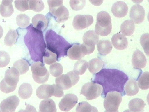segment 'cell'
Masks as SVG:
<instances>
[{
    "instance_id": "37",
    "label": "cell",
    "mask_w": 149,
    "mask_h": 112,
    "mask_svg": "<svg viewBox=\"0 0 149 112\" xmlns=\"http://www.w3.org/2000/svg\"><path fill=\"white\" fill-rule=\"evenodd\" d=\"M30 10L37 13L43 10L44 8V4L42 1H29Z\"/></svg>"
},
{
    "instance_id": "27",
    "label": "cell",
    "mask_w": 149,
    "mask_h": 112,
    "mask_svg": "<svg viewBox=\"0 0 149 112\" xmlns=\"http://www.w3.org/2000/svg\"><path fill=\"white\" fill-rule=\"evenodd\" d=\"M103 66V62L101 59L95 58L89 61L88 70L90 73L95 74L102 70Z\"/></svg>"
},
{
    "instance_id": "14",
    "label": "cell",
    "mask_w": 149,
    "mask_h": 112,
    "mask_svg": "<svg viewBox=\"0 0 149 112\" xmlns=\"http://www.w3.org/2000/svg\"><path fill=\"white\" fill-rule=\"evenodd\" d=\"M145 10L143 7L140 5L133 6L130 11V18L136 24L143 23L144 20Z\"/></svg>"
},
{
    "instance_id": "18",
    "label": "cell",
    "mask_w": 149,
    "mask_h": 112,
    "mask_svg": "<svg viewBox=\"0 0 149 112\" xmlns=\"http://www.w3.org/2000/svg\"><path fill=\"white\" fill-rule=\"evenodd\" d=\"M83 40V43L86 46L95 48V45L99 41V36L94 30H89L84 34Z\"/></svg>"
},
{
    "instance_id": "2",
    "label": "cell",
    "mask_w": 149,
    "mask_h": 112,
    "mask_svg": "<svg viewBox=\"0 0 149 112\" xmlns=\"http://www.w3.org/2000/svg\"><path fill=\"white\" fill-rule=\"evenodd\" d=\"M27 32L24 37V42L33 61L43 63V56L46 46L42 31L38 30L30 24L27 28Z\"/></svg>"
},
{
    "instance_id": "23",
    "label": "cell",
    "mask_w": 149,
    "mask_h": 112,
    "mask_svg": "<svg viewBox=\"0 0 149 112\" xmlns=\"http://www.w3.org/2000/svg\"><path fill=\"white\" fill-rule=\"evenodd\" d=\"M39 112H57L55 103L51 99H45L40 103Z\"/></svg>"
},
{
    "instance_id": "28",
    "label": "cell",
    "mask_w": 149,
    "mask_h": 112,
    "mask_svg": "<svg viewBox=\"0 0 149 112\" xmlns=\"http://www.w3.org/2000/svg\"><path fill=\"white\" fill-rule=\"evenodd\" d=\"M33 89L32 85L29 83H25L21 84L19 90V94L23 99L29 98L32 95Z\"/></svg>"
},
{
    "instance_id": "20",
    "label": "cell",
    "mask_w": 149,
    "mask_h": 112,
    "mask_svg": "<svg viewBox=\"0 0 149 112\" xmlns=\"http://www.w3.org/2000/svg\"><path fill=\"white\" fill-rule=\"evenodd\" d=\"M32 24L34 28L42 31L46 29L48 25V21L44 15L37 14L32 18Z\"/></svg>"
},
{
    "instance_id": "29",
    "label": "cell",
    "mask_w": 149,
    "mask_h": 112,
    "mask_svg": "<svg viewBox=\"0 0 149 112\" xmlns=\"http://www.w3.org/2000/svg\"><path fill=\"white\" fill-rule=\"evenodd\" d=\"M135 29V23L130 20L125 21L120 26V30L122 34L127 36L132 35L134 32Z\"/></svg>"
},
{
    "instance_id": "15",
    "label": "cell",
    "mask_w": 149,
    "mask_h": 112,
    "mask_svg": "<svg viewBox=\"0 0 149 112\" xmlns=\"http://www.w3.org/2000/svg\"><path fill=\"white\" fill-rule=\"evenodd\" d=\"M54 92V85L49 84L40 85L36 90V95L40 99L49 98L53 96Z\"/></svg>"
},
{
    "instance_id": "39",
    "label": "cell",
    "mask_w": 149,
    "mask_h": 112,
    "mask_svg": "<svg viewBox=\"0 0 149 112\" xmlns=\"http://www.w3.org/2000/svg\"><path fill=\"white\" fill-rule=\"evenodd\" d=\"M141 45L144 50L146 55L149 56V34L146 33L143 34L140 38Z\"/></svg>"
},
{
    "instance_id": "10",
    "label": "cell",
    "mask_w": 149,
    "mask_h": 112,
    "mask_svg": "<svg viewBox=\"0 0 149 112\" xmlns=\"http://www.w3.org/2000/svg\"><path fill=\"white\" fill-rule=\"evenodd\" d=\"M94 22L93 16L90 15H77L74 17L73 26L77 30H83L91 26Z\"/></svg>"
},
{
    "instance_id": "8",
    "label": "cell",
    "mask_w": 149,
    "mask_h": 112,
    "mask_svg": "<svg viewBox=\"0 0 149 112\" xmlns=\"http://www.w3.org/2000/svg\"><path fill=\"white\" fill-rule=\"evenodd\" d=\"M122 100V96L118 92L107 93L103 103L105 112H118V108Z\"/></svg>"
},
{
    "instance_id": "16",
    "label": "cell",
    "mask_w": 149,
    "mask_h": 112,
    "mask_svg": "<svg viewBox=\"0 0 149 112\" xmlns=\"http://www.w3.org/2000/svg\"><path fill=\"white\" fill-rule=\"evenodd\" d=\"M127 5L123 1H117L112 6L111 12L116 18H123L125 17L128 13Z\"/></svg>"
},
{
    "instance_id": "33",
    "label": "cell",
    "mask_w": 149,
    "mask_h": 112,
    "mask_svg": "<svg viewBox=\"0 0 149 112\" xmlns=\"http://www.w3.org/2000/svg\"><path fill=\"white\" fill-rule=\"evenodd\" d=\"M43 62L47 65H51L58 60L57 56L48 49L46 50L43 56Z\"/></svg>"
},
{
    "instance_id": "31",
    "label": "cell",
    "mask_w": 149,
    "mask_h": 112,
    "mask_svg": "<svg viewBox=\"0 0 149 112\" xmlns=\"http://www.w3.org/2000/svg\"><path fill=\"white\" fill-rule=\"evenodd\" d=\"M88 63L84 60H79L77 62L74 67V71L78 75H82L88 69Z\"/></svg>"
},
{
    "instance_id": "1",
    "label": "cell",
    "mask_w": 149,
    "mask_h": 112,
    "mask_svg": "<svg viewBox=\"0 0 149 112\" xmlns=\"http://www.w3.org/2000/svg\"><path fill=\"white\" fill-rule=\"evenodd\" d=\"M92 81L103 87L101 96L104 98L107 93L117 91L125 95L124 86L129 78L122 71L113 69H103L93 75Z\"/></svg>"
},
{
    "instance_id": "38",
    "label": "cell",
    "mask_w": 149,
    "mask_h": 112,
    "mask_svg": "<svg viewBox=\"0 0 149 112\" xmlns=\"http://www.w3.org/2000/svg\"><path fill=\"white\" fill-rule=\"evenodd\" d=\"M49 71L53 77H58L63 73V68L61 64L58 63H55L51 65Z\"/></svg>"
},
{
    "instance_id": "24",
    "label": "cell",
    "mask_w": 149,
    "mask_h": 112,
    "mask_svg": "<svg viewBox=\"0 0 149 112\" xmlns=\"http://www.w3.org/2000/svg\"><path fill=\"white\" fill-rule=\"evenodd\" d=\"M139 88L135 80L130 79L125 83L124 87L125 92L127 95L133 96L139 92Z\"/></svg>"
},
{
    "instance_id": "4",
    "label": "cell",
    "mask_w": 149,
    "mask_h": 112,
    "mask_svg": "<svg viewBox=\"0 0 149 112\" xmlns=\"http://www.w3.org/2000/svg\"><path fill=\"white\" fill-rule=\"evenodd\" d=\"M20 73L15 67H13L6 71L5 78L0 83L1 90L5 93L15 91L20 78Z\"/></svg>"
},
{
    "instance_id": "5",
    "label": "cell",
    "mask_w": 149,
    "mask_h": 112,
    "mask_svg": "<svg viewBox=\"0 0 149 112\" xmlns=\"http://www.w3.org/2000/svg\"><path fill=\"white\" fill-rule=\"evenodd\" d=\"M95 32L101 36H107L111 33L112 24L111 16L105 11L99 12L97 15Z\"/></svg>"
},
{
    "instance_id": "30",
    "label": "cell",
    "mask_w": 149,
    "mask_h": 112,
    "mask_svg": "<svg viewBox=\"0 0 149 112\" xmlns=\"http://www.w3.org/2000/svg\"><path fill=\"white\" fill-rule=\"evenodd\" d=\"M18 38L17 31L13 29L9 30L5 38V44L8 46H12L17 42Z\"/></svg>"
},
{
    "instance_id": "42",
    "label": "cell",
    "mask_w": 149,
    "mask_h": 112,
    "mask_svg": "<svg viewBox=\"0 0 149 112\" xmlns=\"http://www.w3.org/2000/svg\"><path fill=\"white\" fill-rule=\"evenodd\" d=\"M86 1H70V5L71 8L74 11H79L84 8L86 5Z\"/></svg>"
},
{
    "instance_id": "40",
    "label": "cell",
    "mask_w": 149,
    "mask_h": 112,
    "mask_svg": "<svg viewBox=\"0 0 149 112\" xmlns=\"http://www.w3.org/2000/svg\"><path fill=\"white\" fill-rule=\"evenodd\" d=\"M10 61V56L7 52L1 51L0 52V67L3 68L9 64Z\"/></svg>"
},
{
    "instance_id": "22",
    "label": "cell",
    "mask_w": 149,
    "mask_h": 112,
    "mask_svg": "<svg viewBox=\"0 0 149 112\" xmlns=\"http://www.w3.org/2000/svg\"><path fill=\"white\" fill-rule=\"evenodd\" d=\"M13 1H3L0 7V13L2 17L8 18L10 17L14 12L12 3Z\"/></svg>"
},
{
    "instance_id": "9",
    "label": "cell",
    "mask_w": 149,
    "mask_h": 112,
    "mask_svg": "<svg viewBox=\"0 0 149 112\" xmlns=\"http://www.w3.org/2000/svg\"><path fill=\"white\" fill-rule=\"evenodd\" d=\"M102 90V86L100 84L93 82H88L83 85L81 94L86 97L88 100H92L99 97Z\"/></svg>"
},
{
    "instance_id": "7",
    "label": "cell",
    "mask_w": 149,
    "mask_h": 112,
    "mask_svg": "<svg viewBox=\"0 0 149 112\" xmlns=\"http://www.w3.org/2000/svg\"><path fill=\"white\" fill-rule=\"evenodd\" d=\"M32 76L34 81L39 84H42L48 81L49 73L43 63L36 62L31 67Z\"/></svg>"
},
{
    "instance_id": "21",
    "label": "cell",
    "mask_w": 149,
    "mask_h": 112,
    "mask_svg": "<svg viewBox=\"0 0 149 112\" xmlns=\"http://www.w3.org/2000/svg\"><path fill=\"white\" fill-rule=\"evenodd\" d=\"M55 81L57 86L63 90L69 89L73 86L71 79L67 74L58 77L56 79Z\"/></svg>"
},
{
    "instance_id": "13",
    "label": "cell",
    "mask_w": 149,
    "mask_h": 112,
    "mask_svg": "<svg viewBox=\"0 0 149 112\" xmlns=\"http://www.w3.org/2000/svg\"><path fill=\"white\" fill-rule=\"evenodd\" d=\"M88 55L86 46L84 44H74L68 51V56L72 60H80Z\"/></svg>"
},
{
    "instance_id": "19",
    "label": "cell",
    "mask_w": 149,
    "mask_h": 112,
    "mask_svg": "<svg viewBox=\"0 0 149 112\" xmlns=\"http://www.w3.org/2000/svg\"><path fill=\"white\" fill-rule=\"evenodd\" d=\"M147 60L142 52L136 50L133 55L132 64L133 67L136 69H143L146 65Z\"/></svg>"
},
{
    "instance_id": "26",
    "label": "cell",
    "mask_w": 149,
    "mask_h": 112,
    "mask_svg": "<svg viewBox=\"0 0 149 112\" xmlns=\"http://www.w3.org/2000/svg\"><path fill=\"white\" fill-rule=\"evenodd\" d=\"M146 104L141 99H134L129 103L128 107L132 112H143L144 111Z\"/></svg>"
},
{
    "instance_id": "36",
    "label": "cell",
    "mask_w": 149,
    "mask_h": 112,
    "mask_svg": "<svg viewBox=\"0 0 149 112\" xmlns=\"http://www.w3.org/2000/svg\"><path fill=\"white\" fill-rule=\"evenodd\" d=\"M76 112H98L97 108L93 106L87 102H83L79 104Z\"/></svg>"
},
{
    "instance_id": "41",
    "label": "cell",
    "mask_w": 149,
    "mask_h": 112,
    "mask_svg": "<svg viewBox=\"0 0 149 112\" xmlns=\"http://www.w3.org/2000/svg\"><path fill=\"white\" fill-rule=\"evenodd\" d=\"M15 4L16 8L21 12H25L30 10L29 1H15Z\"/></svg>"
},
{
    "instance_id": "3",
    "label": "cell",
    "mask_w": 149,
    "mask_h": 112,
    "mask_svg": "<svg viewBox=\"0 0 149 112\" xmlns=\"http://www.w3.org/2000/svg\"><path fill=\"white\" fill-rule=\"evenodd\" d=\"M45 36L47 49L56 54L58 60L62 57L68 56V50L72 46L62 36L52 30L47 32Z\"/></svg>"
},
{
    "instance_id": "34",
    "label": "cell",
    "mask_w": 149,
    "mask_h": 112,
    "mask_svg": "<svg viewBox=\"0 0 149 112\" xmlns=\"http://www.w3.org/2000/svg\"><path fill=\"white\" fill-rule=\"evenodd\" d=\"M138 85L142 90L148 89L149 88V73L146 72L143 73L138 80Z\"/></svg>"
},
{
    "instance_id": "35",
    "label": "cell",
    "mask_w": 149,
    "mask_h": 112,
    "mask_svg": "<svg viewBox=\"0 0 149 112\" xmlns=\"http://www.w3.org/2000/svg\"><path fill=\"white\" fill-rule=\"evenodd\" d=\"M30 18L25 14H20L16 17L17 25L19 27L23 28L28 27L30 24Z\"/></svg>"
},
{
    "instance_id": "12",
    "label": "cell",
    "mask_w": 149,
    "mask_h": 112,
    "mask_svg": "<svg viewBox=\"0 0 149 112\" xmlns=\"http://www.w3.org/2000/svg\"><path fill=\"white\" fill-rule=\"evenodd\" d=\"M19 98L16 95L9 97L2 101L0 105L1 112H15L20 103Z\"/></svg>"
},
{
    "instance_id": "44",
    "label": "cell",
    "mask_w": 149,
    "mask_h": 112,
    "mask_svg": "<svg viewBox=\"0 0 149 112\" xmlns=\"http://www.w3.org/2000/svg\"><path fill=\"white\" fill-rule=\"evenodd\" d=\"M54 92L53 96L57 97H61L64 96L63 90L61 89L56 85L54 84Z\"/></svg>"
},
{
    "instance_id": "17",
    "label": "cell",
    "mask_w": 149,
    "mask_h": 112,
    "mask_svg": "<svg viewBox=\"0 0 149 112\" xmlns=\"http://www.w3.org/2000/svg\"><path fill=\"white\" fill-rule=\"evenodd\" d=\"M111 43L116 49L122 50L128 46V42L127 38L120 33L116 34L111 38Z\"/></svg>"
},
{
    "instance_id": "32",
    "label": "cell",
    "mask_w": 149,
    "mask_h": 112,
    "mask_svg": "<svg viewBox=\"0 0 149 112\" xmlns=\"http://www.w3.org/2000/svg\"><path fill=\"white\" fill-rule=\"evenodd\" d=\"M13 67H15L19 71L20 75H23L27 73L29 69V64L27 61L22 59L16 61L13 64Z\"/></svg>"
},
{
    "instance_id": "43",
    "label": "cell",
    "mask_w": 149,
    "mask_h": 112,
    "mask_svg": "<svg viewBox=\"0 0 149 112\" xmlns=\"http://www.w3.org/2000/svg\"><path fill=\"white\" fill-rule=\"evenodd\" d=\"M69 76L70 78L72 83V85H75L77 83L79 82L80 79L79 76L74 71H71L67 73Z\"/></svg>"
},
{
    "instance_id": "45",
    "label": "cell",
    "mask_w": 149,
    "mask_h": 112,
    "mask_svg": "<svg viewBox=\"0 0 149 112\" xmlns=\"http://www.w3.org/2000/svg\"><path fill=\"white\" fill-rule=\"evenodd\" d=\"M93 5L95 6H99L102 4L103 2V1H90Z\"/></svg>"
},
{
    "instance_id": "25",
    "label": "cell",
    "mask_w": 149,
    "mask_h": 112,
    "mask_svg": "<svg viewBox=\"0 0 149 112\" xmlns=\"http://www.w3.org/2000/svg\"><path fill=\"white\" fill-rule=\"evenodd\" d=\"M97 48L100 54L105 55L111 52L112 49V45L109 40H101L97 43Z\"/></svg>"
},
{
    "instance_id": "11",
    "label": "cell",
    "mask_w": 149,
    "mask_h": 112,
    "mask_svg": "<svg viewBox=\"0 0 149 112\" xmlns=\"http://www.w3.org/2000/svg\"><path fill=\"white\" fill-rule=\"evenodd\" d=\"M78 102L77 97L74 94H68L64 96L59 104L60 109L63 111H69Z\"/></svg>"
},
{
    "instance_id": "6",
    "label": "cell",
    "mask_w": 149,
    "mask_h": 112,
    "mask_svg": "<svg viewBox=\"0 0 149 112\" xmlns=\"http://www.w3.org/2000/svg\"><path fill=\"white\" fill-rule=\"evenodd\" d=\"M63 2V1H47L49 12L58 23L65 22L69 17V12L64 6Z\"/></svg>"
}]
</instances>
